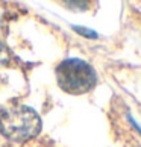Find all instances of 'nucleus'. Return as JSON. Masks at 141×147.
<instances>
[{"label":"nucleus","mask_w":141,"mask_h":147,"mask_svg":"<svg viewBox=\"0 0 141 147\" xmlns=\"http://www.w3.org/2000/svg\"><path fill=\"white\" fill-rule=\"evenodd\" d=\"M41 130V118L38 114L23 105H12L0 114V132L12 143H23Z\"/></svg>","instance_id":"1"},{"label":"nucleus","mask_w":141,"mask_h":147,"mask_svg":"<svg viewBox=\"0 0 141 147\" xmlns=\"http://www.w3.org/2000/svg\"><path fill=\"white\" fill-rule=\"evenodd\" d=\"M58 85L68 94H85L97 84V74L90 64L82 59H65L56 68Z\"/></svg>","instance_id":"2"}]
</instances>
